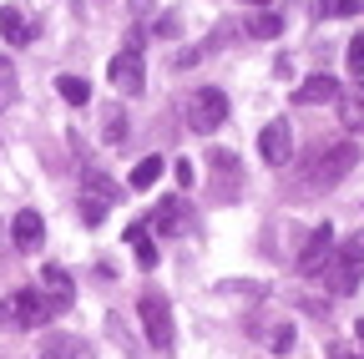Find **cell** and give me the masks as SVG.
Masks as SVG:
<instances>
[{"label": "cell", "instance_id": "obj_12", "mask_svg": "<svg viewBox=\"0 0 364 359\" xmlns=\"http://www.w3.org/2000/svg\"><path fill=\"white\" fill-rule=\"evenodd\" d=\"M41 233H46V228H41V213H36V208H21V213L11 218V238H16L21 253H36V248H41Z\"/></svg>", "mask_w": 364, "mask_h": 359}, {"label": "cell", "instance_id": "obj_15", "mask_svg": "<svg viewBox=\"0 0 364 359\" xmlns=\"http://www.w3.org/2000/svg\"><path fill=\"white\" fill-rule=\"evenodd\" d=\"M81 188H86V198H102V203H117L122 198V188L112 183L107 172H97V167H81Z\"/></svg>", "mask_w": 364, "mask_h": 359}, {"label": "cell", "instance_id": "obj_33", "mask_svg": "<svg viewBox=\"0 0 364 359\" xmlns=\"http://www.w3.org/2000/svg\"><path fill=\"white\" fill-rule=\"evenodd\" d=\"M248 6H268V0H248Z\"/></svg>", "mask_w": 364, "mask_h": 359}, {"label": "cell", "instance_id": "obj_8", "mask_svg": "<svg viewBox=\"0 0 364 359\" xmlns=\"http://www.w3.org/2000/svg\"><path fill=\"white\" fill-rule=\"evenodd\" d=\"M193 208H188V198H162V208L152 213V228L162 233V238H177V233H193Z\"/></svg>", "mask_w": 364, "mask_h": 359}, {"label": "cell", "instance_id": "obj_16", "mask_svg": "<svg viewBox=\"0 0 364 359\" xmlns=\"http://www.w3.org/2000/svg\"><path fill=\"white\" fill-rule=\"evenodd\" d=\"M0 36H6L11 46H26V41H31V21L16 6H0Z\"/></svg>", "mask_w": 364, "mask_h": 359}, {"label": "cell", "instance_id": "obj_32", "mask_svg": "<svg viewBox=\"0 0 364 359\" xmlns=\"http://www.w3.org/2000/svg\"><path fill=\"white\" fill-rule=\"evenodd\" d=\"M329 359H359L354 349H329Z\"/></svg>", "mask_w": 364, "mask_h": 359}, {"label": "cell", "instance_id": "obj_11", "mask_svg": "<svg viewBox=\"0 0 364 359\" xmlns=\"http://www.w3.org/2000/svg\"><path fill=\"white\" fill-rule=\"evenodd\" d=\"M339 97V81L329 71H318V76H304L294 86V107H318V102H334Z\"/></svg>", "mask_w": 364, "mask_h": 359}, {"label": "cell", "instance_id": "obj_6", "mask_svg": "<svg viewBox=\"0 0 364 359\" xmlns=\"http://www.w3.org/2000/svg\"><path fill=\"white\" fill-rule=\"evenodd\" d=\"M359 274H364V258H354V253L334 248V258L324 263V274H318V279H324L334 294H354V289H359Z\"/></svg>", "mask_w": 364, "mask_h": 359}, {"label": "cell", "instance_id": "obj_29", "mask_svg": "<svg viewBox=\"0 0 364 359\" xmlns=\"http://www.w3.org/2000/svg\"><path fill=\"white\" fill-rule=\"evenodd\" d=\"M0 329H16V309H11V299L0 304Z\"/></svg>", "mask_w": 364, "mask_h": 359}, {"label": "cell", "instance_id": "obj_24", "mask_svg": "<svg viewBox=\"0 0 364 359\" xmlns=\"http://www.w3.org/2000/svg\"><path fill=\"white\" fill-rule=\"evenodd\" d=\"M248 36H263V41L268 36H284V16H253L248 21Z\"/></svg>", "mask_w": 364, "mask_h": 359}, {"label": "cell", "instance_id": "obj_4", "mask_svg": "<svg viewBox=\"0 0 364 359\" xmlns=\"http://www.w3.org/2000/svg\"><path fill=\"white\" fill-rule=\"evenodd\" d=\"M112 86L122 97H142V86H147V71H142V51H117L112 66H107Z\"/></svg>", "mask_w": 364, "mask_h": 359}, {"label": "cell", "instance_id": "obj_17", "mask_svg": "<svg viewBox=\"0 0 364 359\" xmlns=\"http://www.w3.org/2000/svg\"><path fill=\"white\" fill-rule=\"evenodd\" d=\"M127 243H132V253H136V268H157V243H152V233L136 223V228H127Z\"/></svg>", "mask_w": 364, "mask_h": 359}, {"label": "cell", "instance_id": "obj_19", "mask_svg": "<svg viewBox=\"0 0 364 359\" xmlns=\"http://www.w3.org/2000/svg\"><path fill=\"white\" fill-rule=\"evenodd\" d=\"M253 334H258L273 354H289V349H294V324H289V319H284V324H258Z\"/></svg>", "mask_w": 364, "mask_h": 359}, {"label": "cell", "instance_id": "obj_22", "mask_svg": "<svg viewBox=\"0 0 364 359\" xmlns=\"http://www.w3.org/2000/svg\"><path fill=\"white\" fill-rule=\"evenodd\" d=\"M157 177H162V157H142V162L132 167V177H127V183H132L136 193H147V188L157 183Z\"/></svg>", "mask_w": 364, "mask_h": 359}, {"label": "cell", "instance_id": "obj_31", "mask_svg": "<svg viewBox=\"0 0 364 359\" xmlns=\"http://www.w3.org/2000/svg\"><path fill=\"white\" fill-rule=\"evenodd\" d=\"M354 339H359V359H364V319H354Z\"/></svg>", "mask_w": 364, "mask_h": 359}, {"label": "cell", "instance_id": "obj_23", "mask_svg": "<svg viewBox=\"0 0 364 359\" xmlns=\"http://www.w3.org/2000/svg\"><path fill=\"white\" fill-rule=\"evenodd\" d=\"M16 97H21V86H16V61L0 56V112L16 107Z\"/></svg>", "mask_w": 364, "mask_h": 359}, {"label": "cell", "instance_id": "obj_2", "mask_svg": "<svg viewBox=\"0 0 364 359\" xmlns=\"http://www.w3.org/2000/svg\"><path fill=\"white\" fill-rule=\"evenodd\" d=\"M136 314H142V334L152 339V349H172V339H177V329H172V309H167V299L162 294H142V304H136Z\"/></svg>", "mask_w": 364, "mask_h": 359}, {"label": "cell", "instance_id": "obj_28", "mask_svg": "<svg viewBox=\"0 0 364 359\" xmlns=\"http://www.w3.org/2000/svg\"><path fill=\"white\" fill-rule=\"evenodd\" d=\"M172 177H177L182 188H193V183H198V172H193V162H188V157H177V162H172Z\"/></svg>", "mask_w": 364, "mask_h": 359}, {"label": "cell", "instance_id": "obj_30", "mask_svg": "<svg viewBox=\"0 0 364 359\" xmlns=\"http://www.w3.org/2000/svg\"><path fill=\"white\" fill-rule=\"evenodd\" d=\"M127 6H132V16H147V11L157 6V0H127Z\"/></svg>", "mask_w": 364, "mask_h": 359}, {"label": "cell", "instance_id": "obj_21", "mask_svg": "<svg viewBox=\"0 0 364 359\" xmlns=\"http://www.w3.org/2000/svg\"><path fill=\"white\" fill-rule=\"evenodd\" d=\"M364 16V0H318V21H349Z\"/></svg>", "mask_w": 364, "mask_h": 359}, {"label": "cell", "instance_id": "obj_25", "mask_svg": "<svg viewBox=\"0 0 364 359\" xmlns=\"http://www.w3.org/2000/svg\"><path fill=\"white\" fill-rule=\"evenodd\" d=\"M102 218H107V203H102V198H86V193H81V223H86V228H97Z\"/></svg>", "mask_w": 364, "mask_h": 359}, {"label": "cell", "instance_id": "obj_5", "mask_svg": "<svg viewBox=\"0 0 364 359\" xmlns=\"http://www.w3.org/2000/svg\"><path fill=\"white\" fill-rule=\"evenodd\" d=\"M329 258H334V228H329V223H318V228L309 233V243H304V253H299V274L318 279Z\"/></svg>", "mask_w": 364, "mask_h": 359}, {"label": "cell", "instance_id": "obj_13", "mask_svg": "<svg viewBox=\"0 0 364 359\" xmlns=\"http://www.w3.org/2000/svg\"><path fill=\"white\" fill-rule=\"evenodd\" d=\"M41 359H91V344H81L76 334H46Z\"/></svg>", "mask_w": 364, "mask_h": 359}, {"label": "cell", "instance_id": "obj_7", "mask_svg": "<svg viewBox=\"0 0 364 359\" xmlns=\"http://www.w3.org/2000/svg\"><path fill=\"white\" fill-rule=\"evenodd\" d=\"M36 284H41V299H46V304H51V314H66V309H71V299H76V289H71V274H66V268H61V263H46Z\"/></svg>", "mask_w": 364, "mask_h": 359}, {"label": "cell", "instance_id": "obj_9", "mask_svg": "<svg viewBox=\"0 0 364 359\" xmlns=\"http://www.w3.org/2000/svg\"><path fill=\"white\" fill-rule=\"evenodd\" d=\"M258 152H263L268 167H284V162L294 157V132H289V122H268V127L258 132Z\"/></svg>", "mask_w": 364, "mask_h": 359}, {"label": "cell", "instance_id": "obj_10", "mask_svg": "<svg viewBox=\"0 0 364 359\" xmlns=\"http://www.w3.org/2000/svg\"><path fill=\"white\" fill-rule=\"evenodd\" d=\"M11 309H16V329H41V324L56 319L51 304L41 299V289H21V294L11 299Z\"/></svg>", "mask_w": 364, "mask_h": 359}, {"label": "cell", "instance_id": "obj_18", "mask_svg": "<svg viewBox=\"0 0 364 359\" xmlns=\"http://www.w3.org/2000/svg\"><path fill=\"white\" fill-rule=\"evenodd\" d=\"M56 92H61V102L86 107V102H91V81H86V76H76V71H66V76H56Z\"/></svg>", "mask_w": 364, "mask_h": 359}, {"label": "cell", "instance_id": "obj_26", "mask_svg": "<svg viewBox=\"0 0 364 359\" xmlns=\"http://www.w3.org/2000/svg\"><path fill=\"white\" fill-rule=\"evenodd\" d=\"M102 137H107V142H122V137H127V117H122V112H107V132H102Z\"/></svg>", "mask_w": 364, "mask_h": 359}, {"label": "cell", "instance_id": "obj_27", "mask_svg": "<svg viewBox=\"0 0 364 359\" xmlns=\"http://www.w3.org/2000/svg\"><path fill=\"white\" fill-rule=\"evenodd\" d=\"M344 61H349V76H364V36L349 41V56H344Z\"/></svg>", "mask_w": 364, "mask_h": 359}, {"label": "cell", "instance_id": "obj_1", "mask_svg": "<svg viewBox=\"0 0 364 359\" xmlns=\"http://www.w3.org/2000/svg\"><path fill=\"white\" fill-rule=\"evenodd\" d=\"M354 162H359V147H354V142H334V147H324V152L314 157V172H309V193L339 188L344 177L354 172Z\"/></svg>", "mask_w": 364, "mask_h": 359}, {"label": "cell", "instance_id": "obj_20", "mask_svg": "<svg viewBox=\"0 0 364 359\" xmlns=\"http://www.w3.org/2000/svg\"><path fill=\"white\" fill-rule=\"evenodd\" d=\"M233 172H238L233 152H213V177H218V193L223 198H233Z\"/></svg>", "mask_w": 364, "mask_h": 359}, {"label": "cell", "instance_id": "obj_14", "mask_svg": "<svg viewBox=\"0 0 364 359\" xmlns=\"http://www.w3.org/2000/svg\"><path fill=\"white\" fill-rule=\"evenodd\" d=\"M334 102H339V122L349 132H364V86H349V92H339Z\"/></svg>", "mask_w": 364, "mask_h": 359}, {"label": "cell", "instance_id": "obj_3", "mask_svg": "<svg viewBox=\"0 0 364 359\" xmlns=\"http://www.w3.org/2000/svg\"><path fill=\"white\" fill-rule=\"evenodd\" d=\"M223 122H228V97L218 92V86H203V92L188 97V127H193V132H203V137H208V132H218Z\"/></svg>", "mask_w": 364, "mask_h": 359}]
</instances>
